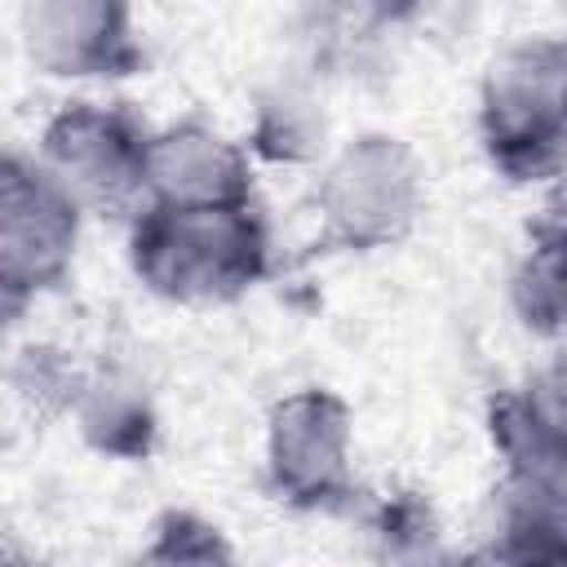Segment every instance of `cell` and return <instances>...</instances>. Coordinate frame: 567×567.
I'll list each match as a JSON object with an SVG mask.
<instances>
[{
    "instance_id": "9c48e42d",
    "label": "cell",
    "mask_w": 567,
    "mask_h": 567,
    "mask_svg": "<svg viewBox=\"0 0 567 567\" xmlns=\"http://www.w3.org/2000/svg\"><path fill=\"white\" fill-rule=\"evenodd\" d=\"M257 199V168L244 142L204 115L151 128L146 146V204L213 208Z\"/></svg>"
},
{
    "instance_id": "ba28073f",
    "label": "cell",
    "mask_w": 567,
    "mask_h": 567,
    "mask_svg": "<svg viewBox=\"0 0 567 567\" xmlns=\"http://www.w3.org/2000/svg\"><path fill=\"white\" fill-rule=\"evenodd\" d=\"M421 18V0H297L292 62L323 84L377 80L394 66Z\"/></svg>"
},
{
    "instance_id": "2e32d148",
    "label": "cell",
    "mask_w": 567,
    "mask_h": 567,
    "mask_svg": "<svg viewBox=\"0 0 567 567\" xmlns=\"http://www.w3.org/2000/svg\"><path fill=\"white\" fill-rule=\"evenodd\" d=\"M142 563H164V567H177V563H199V567H221V563H235V545L226 540V532L204 518L199 509H186V505H168L151 518V540L142 545L137 554Z\"/></svg>"
},
{
    "instance_id": "8992f818",
    "label": "cell",
    "mask_w": 567,
    "mask_h": 567,
    "mask_svg": "<svg viewBox=\"0 0 567 567\" xmlns=\"http://www.w3.org/2000/svg\"><path fill=\"white\" fill-rule=\"evenodd\" d=\"M151 124L128 102H66L49 115L35 159L66 186L84 217L128 221L146 204Z\"/></svg>"
},
{
    "instance_id": "277c9868",
    "label": "cell",
    "mask_w": 567,
    "mask_h": 567,
    "mask_svg": "<svg viewBox=\"0 0 567 567\" xmlns=\"http://www.w3.org/2000/svg\"><path fill=\"white\" fill-rule=\"evenodd\" d=\"M84 235V208L35 159L0 151V328L71 279Z\"/></svg>"
},
{
    "instance_id": "4fadbf2b",
    "label": "cell",
    "mask_w": 567,
    "mask_h": 567,
    "mask_svg": "<svg viewBox=\"0 0 567 567\" xmlns=\"http://www.w3.org/2000/svg\"><path fill=\"white\" fill-rule=\"evenodd\" d=\"M323 80L301 71L297 62L279 71L270 84L257 89L252 97V120H248V155L252 164H275V168H301L315 164L328 151V102H323Z\"/></svg>"
},
{
    "instance_id": "52a82bcc",
    "label": "cell",
    "mask_w": 567,
    "mask_h": 567,
    "mask_svg": "<svg viewBox=\"0 0 567 567\" xmlns=\"http://www.w3.org/2000/svg\"><path fill=\"white\" fill-rule=\"evenodd\" d=\"M18 35L49 80H128L146 66L133 0H22Z\"/></svg>"
},
{
    "instance_id": "9a60e30c",
    "label": "cell",
    "mask_w": 567,
    "mask_h": 567,
    "mask_svg": "<svg viewBox=\"0 0 567 567\" xmlns=\"http://www.w3.org/2000/svg\"><path fill=\"white\" fill-rule=\"evenodd\" d=\"M372 554L385 563H434L443 558V518L416 487H394L368 509Z\"/></svg>"
},
{
    "instance_id": "30bf717a",
    "label": "cell",
    "mask_w": 567,
    "mask_h": 567,
    "mask_svg": "<svg viewBox=\"0 0 567 567\" xmlns=\"http://www.w3.org/2000/svg\"><path fill=\"white\" fill-rule=\"evenodd\" d=\"M487 443L501 461V474L554 478L567 483V408H563V368L549 363L518 385H505L483 408Z\"/></svg>"
},
{
    "instance_id": "7a4b0ae2",
    "label": "cell",
    "mask_w": 567,
    "mask_h": 567,
    "mask_svg": "<svg viewBox=\"0 0 567 567\" xmlns=\"http://www.w3.org/2000/svg\"><path fill=\"white\" fill-rule=\"evenodd\" d=\"M487 168L509 186H545L567 151V44L563 35H523L505 44L478 84L474 111Z\"/></svg>"
},
{
    "instance_id": "6da1fadb",
    "label": "cell",
    "mask_w": 567,
    "mask_h": 567,
    "mask_svg": "<svg viewBox=\"0 0 567 567\" xmlns=\"http://www.w3.org/2000/svg\"><path fill=\"white\" fill-rule=\"evenodd\" d=\"M133 279L173 306H226L275 270V235L261 199L173 208L142 204L128 221Z\"/></svg>"
},
{
    "instance_id": "3957f363",
    "label": "cell",
    "mask_w": 567,
    "mask_h": 567,
    "mask_svg": "<svg viewBox=\"0 0 567 567\" xmlns=\"http://www.w3.org/2000/svg\"><path fill=\"white\" fill-rule=\"evenodd\" d=\"M425 213V164L399 133L368 128L341 142L315 182L319 248L372 257L399 248Z\"/></svg>"
},
{
    "instance_id": "5bb4252c",
    "label": "cell",
    "mask_w": 567,
    "mask_h": 567,
    "mask_svg": "<svg viewBox=\"0 0 567 567\" xmlns=\"http://www.w3.org/2000/svg\"><path fill=\"white\" fill-rule=\"evenodd\" d=\"M563 252H567V230L558 204H549L523 239V252L514 257L509 270V310L523 332L540 341H558L567 323V275H563Z\"/></svg>"
},
{
    "instance_id": "8fae6325",
    "label": "cell",
    "mask_w": 567,
    "mask_h": 567,
    "mask_svg": "<svg viewBox=\"0 0 567 567\" xmlns=\"http://www.w3.org/2000/svg\"><path fill=\"white\" fill-rule=\"evenodd\" d=\"M66 416L75 421L84 447L106 461L137 465L151 461L159 447V403L146 377L124 359L84 363Z\"/></svg>"
},
{
    "instance_id": "7c38bea8",
    "label": "cell",
    "mask_w": 567,
    "mask_h": 567,
    "mask_svg": "<svg viewBox=\"0 0 567 567\" xmlns=\"http://www.w3.org/2000/svg\"><path fill=\"white\" fill-rule=\"evenodd\" d=\"M567 554V483L501 474L487 496L483 549L487 563H554Z\"/></svg>"
},
{
    "instance_id": "5b68a950",
    "label": "cell",
    "mask_w": 567,
    "mask_h": 567,
    "mask_svg": "<svg viewBox=\"0 0 567 567\" xmlns=\"http://www.w3.org/2000/svg\"><path fill=\"white\" fill-rule=\"evenodd\" d=\"M266 492L292 514H350L354 478V412L328 385H301L270 403L261 439Z\"/></svg>"
}]
</instances>
